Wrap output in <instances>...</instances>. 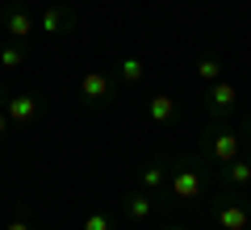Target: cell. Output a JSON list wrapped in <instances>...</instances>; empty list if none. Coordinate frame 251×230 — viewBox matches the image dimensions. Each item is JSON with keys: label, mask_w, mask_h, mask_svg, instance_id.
Wrapping results in <instances>:
<instances>
[{"label": "cell", "mask_w": 251, "mask_h": 230, "mask_svg": "<svg viewBox=\"0 0 251 230\" xmlns=\"http://www.w3.org/2000/svg\"><path fill=\"white\" fill-rule=\"evenodd\" d=\"M201 151H205V159H214L218 168H226L230 159H239V155H243V138L230 130V126L214 122L205 134H201Z\"/></svg>", "instance_id": "6da1fadb"}, {"label": "cell", "mask_w": 251, "mask_h": 230, "mask_svg": "<svg viewBox=\"0 0 251 230\" xmlns=\"http://www.w3.org/2000/svg\"><path fill=\"white\" fill-rule=\"evenodd\" d=\"M222 184L234 188V193H243V188L251 184V168H247V159H243V155H239V159H230V163L222 168Z\"/></svg>", "instance_id": "8fae6325"}, {"label": "cell", "mask_w": 251, "mask_h": 230, "mask_svg": "<svg viewBox=\"0 0 251 230\" xmlns=\"http://www.w3.org/2000/svg\"><path fill=\"white\" fill-rule=\"evenodd\" d=\"M0 26H4V34H9V42H29V38L38 34V21L29 17L21 4H9V9L0 13Z\"/></svg>", "instance_id": "8992f818"}, {"label": "cell", "mask_w": 251, "mask_h": 230, "mask_svg": "<svg viewBox=\"0 0 251 230\" xmlns=\"http://www.w3.org/2000/svg\"><path fill=\"white\" fill-rule=\"evenodd\" d=\"M4 230H29V222H9Z\"/></svg>", "instance_id": "ac0fdd59"}, {"label": "cell", "mask_w": 251, "mask_h": 230, "mask_svg": "<svg viewBox=\"0 0 251 230\" xmlns=\"http://www.w3.org/2000/svg\"><path fill=\"white\" fill-rule=\"evenodd\" d=\"M247 230H251V226H247Z\"/></svg>", "instance_id": "7402d4cb"}, {"label": "cell", "mask_w": 251, "mask_h": 230, "mask_svg": "<svg viewBox=\"0 0 251 230\" xmlns=\"http://www.w3.org/2000/svg\"><path fill=\"white\" fill-rule=\"evenodd\" d=\"M247 168H251V151H247Z\"/></svg>", "instance_id": "44dd1931"}, {"label": "cell", "mask_w": 251, "mask_h": 230, "mask_svg": "<svg viewBox=\"0 0 251 230\" xmlns=\"http://www.w3.org/2000/svg\"><path fill=\"white\" fill-rule=\"evenodd\" d=\"M234 101H239V92H234V84H226V80H218V84L205 88V105H209L214 117H226L234 109Z\"/></svg>", "instance_id": "ba28073f"}, {"label": "cell", "mask_w": 251, "mask_h": 230, "mask_svg": "<svg viewBox=\"0 0 251 230\" xmlns=\"http://www.w3.org/2000/svg\"><path fill=\"white\" fill-rule=\"evenodd\" d=\"M197 80H205V84H218V80H222V63H218L214 54H205V59L197 63Z\"/></svg>", "instance_id": "9a60e30c"}, {"label": "cell", "mask_w": 251, "mask_h": 230, "mask_svg": "<svg viewBox=\"0 0 251 230\" xmlns=\"http://www.w3.org/2000/svg\"><path fill=\"white\" fill-rule=\"evenodd\" d=\"M243 130H247V138H251V117H247V126H243Z\"/></svg>", "instance_id": "d6986e66"}, {"label": "cell", "mask_w": 251, "mask_h": 230, "mask_svg": "<svg viewBox=\"0 0 251 230\" xmlns=\"http://www.w3.org/2000/svg\"><path fill=\"white\" fill-rule=\"evenodd\" d=\"M168 168H172V159H151V163L143 168V188H147V193H159V188H163Z\"/></svg>", "instance_id": "7c38bea8"}, {"label": "cell", "mask_w": 251, "mask_h": 230, "mask_svg": "<svg viewBox=\"0 0 251 230\" xmlns=\"http://www.w3.org/2000/svg\"><path fill=\"white\" fill-rule=\"evenodd\" d=\"M122 209H126V218L130 222H147L155 213V201H151V193H147V188H138V193H130L122 201Z\"/></svg>", "instance_id": "9c48e42d"}, {"label": "cell", "mask_w": 251, "mask_h": 230, "mask_svg": "<svg viewBox=\"0 0 251 230\" xmlns=\"http://www.w3.org/2000/svg\"><path fill=\"white\" fill-rule=\"evenodd\" d=\"M38 29L63 38V34H72V29H75V13L67 9V4H46V9L38 13Z\"/></svg>", "instance_id": "52a82bcc"}, {"label": "cell", "mask_w": 251, "mask_h": 230, "mask_svg": "<svg viewBox=\"0 0 251 230\" xmlns=\"http://www.w3.org/2000/svg\"><path fill=\"white\" fill-rule=\"evenodd\" d=\"M143 76H147L143 59H134V54H126V59H117V80H122V84H138Z\"/></svg>", "instance_id": "4fadbf2b"}, {"label": "cell", "mask_w": 251, "mask_h": 230, "mask_svg": "<svg viewBox=\"0 0 251 230\" xmlns=\"http://www.w3.org/2000/svg\"><path fill=\"white\" fill-rule=\"evenodd\" d=\"M163 230H184V226H163Z\"/></svg>", "instance_id": "ffe728a7"}, {"label": "cell", "mask_w": 251, "mask_h": 230, "mask_svg": "<svg viewBox=\"0 0 251 230\" xmlns=\"http://www.w3.org/2000/svg\"><path fill=\"white\" fill-rule=\"evenodd\" d=\"M80 97H84V105L105 109V105H113V101H117V80H113V76H105V71H88V76L80 80Z\"/></svg>", "instance_id": "277c9868"}, {"label": "cell", "mask_w": 251, "mask_h": 230, "mask_svg": "<svg viewBox=\"0 0 251 230\" xmlns=\"http://www.w3.org/2000/svg\"><path fill=\"white\" fill-rule=\"evenodd\" d=\"M84 230H113V222H109L105 213H88V218H84Z\"/></svg>", "instance_id": "2e32d148"}, {"label": "cell", "mask_w": 251, "mask_h": 230, "mask_svg": "<svg viewBox=\"0 0 251 230\" xmlns=\"http://www.w3.org/2000/svg\"><path fill=\"white\" fill-rule=\"evenodd\" d=\"M0 63L4 67H25V42H4L0 46Z\"/></svg>", "instance_id": "5bb4252c"}, {"label": "cell", "mask_w": 251, "mask_h": 230, "mask_svg": "<svg viewBox=\"0 0 251 230\" xmlns=\"http://www.w3.org/2000/svg\"><path fill=\"white\" fill-rule=\"evenodd\" d=\"M0 109L9 113L13 130H29V126L42 117V101H38L34 92H4L0 88Z\"/></svg>", "instance_id": "3957f363"}, {"label": "cell", "mask_w": 251, "mask_h": 230, "mask_svg": "<svg viewBox=\"0 0 251 230\" xmlns=\"http://www.w3.org/2000/svg\"><path fill=\"white\" fill-rule=\"evenodd\" d=\"M147 117L159 122V126H172V122H176V101H172L168 92H155V97L147 101Z\"/></svg>", "instance_id": "30bf717a"}, {"label": "cell", "mask_w": 251, "mask_h": 230, "mask_svg": "<svg viewBox=\"0 0 251 230\" xmlns=\"http://www.w3.org/2000/svg\"><path fill=\"white\" fill-rule=\"evenodd\" d=\"M214 218L222 230H247L251 226V205L243 201V197H222V201H214Z\"/></svg>", "instance_id": "5b68a950"}, {"label": "cell", "mask_w": 251, "mask_h": 230, "mask_svg": "<svg viewBox=\"0 0 251 230\" xmlns=\"http://www.w3.org/2000/svg\"><path fill=\"white\" fill-rule=\"evenodd\" d=\"M168 180H172V201H197L201 188H205V180H201V168L193 159H172L168 168Z\"/></svg>", "instance_id": "7a4b0ae2"}, {"label": "cell", "mask_w": 251, "mask_h": 230, "mask_svg": "<svg viewBox=\"0 0 251 230\" xmlns=\"http://www.w3.org/2000/svg\"><path fill=\"white\" fill-rule=\"evenodd\" d=\"M13 130V122H9V113H4V109H0V138H4V134Z\"/></svg>", "instance_id": "e0dca14e"}]
</instances>
